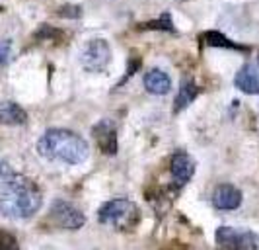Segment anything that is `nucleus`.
<instances>
[{"label":"nucleus","mask_w":259,"mask_h":250,"mask_svg":"<svg viewBox=\"0 0 259 250\" xmlns=\"http://www.w3.org/2000/svg\"><path fill=\"white\" fill-rule=\"evenodd\" d=\"M41 203L43 196L37 184L0 162V211L10 219H29Z\"/></svg>","instance_id":"1"},{"label":"nucleus","mask_w":259,"mask_h":250,"mask_svg":"<svg viewBox=\"0 0 259 250\" xmlns=\"http://www.w3.org/2000/svg\"><path fill=\"white\" fill-rule=\"evenodd\" d=\"M37 153L47 160H57L65 164H82L90 155V147L74 131L47 129L39 137Z\"/></svg>","instance_id":"2"},{"label":"nucleus","mask_w":259,"mask_h":250,"mask_svg":"<svg viewBox=\"0 0 259 250\" xmlns=\"http://www.w3.org/2000/svg\"><path fill=\"white\" fill-rule=\"evenodd\" d=\"M141 219L139 207L129 199L117 198L105 201L98 209V221L107 227H113L117 231H133Z\"/></svg>","instance_id":"3"},{"label":"nucleus","mask_w":259,"mask_h":250,"mask_svg":"<svg viewBox=\"0 0 259 250\" xmlns=\"http://www.w3.org/2000/svg\"><path fill=\"white\" fill-rule=\"evenodd\" d=\"M214 238L219 250H259V237L246 229L221 227Z\"/></svg>","instance_id":"4"},{"label":"nucleus","mask_w":259,"mask_h":250,"mask_svg":"<svg viewBox=\"0 0 259 250\" xmlns=\"http://www.w3.org/2000/svg\"><path fill=\"white\" fill-rule=\"evenodd\" d=\"M111 61V47L105 40H92L80 53V63L88 73H102Z\"/></svg>","instance_id":"5"},{"label":"nucleus","mask_w":259,"mask_h":250,"mask_svg":"<svg viewBox=\"0 0 259 250\" xmlns=\"http://www.w3.org/2000/svg\"><path fill=\"white\" fill-rule=\"evenodd\" d=\"M49 219L57 227L66 229V231H78L80 227H84V223H86L84 213L78 207H74L72 203L63 201V199L53 201L51 209H49Z\"/></svg>","instance_id":"6"},{"label":"nucleus","mask_w":259,"mask_h":250,"mask_svg":"<svg viewBox=\"0 0 259 250\" xmlns=\"http://www.w3.org/2000/svg\"><path fill=\"white\" fill-rule=\"evenodd\" d=\"M92 135L96 139V143L100 147V151L107 155V157H113L117 153V129L115 123L111 119H102L98 121L94 127H92Z\"/></svg>","instance_id":"7"},{"label":"nucleus","mask_w":259,"mask_h":250,"mask_svg":"<svg viewBox=\"0 0 259 250\" xmlns=\"http://www.w3.org/2000/svg\"><path fill=\"white\" fill-rule=\"evenodd\" d=\"M169 172L178 186H185L195 174V160L185 151H176L169 160Z\"/></svg>","instance_id":"8"},{"label":"nucleus","mask_w":259,"mask_h":250,"mask_svg":"<svg viewBox=\"0 0 259 250\" xmlns=\"http://www.w3.org/2000/svg\"><path fill=\"white\" fill-rule=\"evenodd\" d=\"M212 205L221 211H234L242 205V192L232 184H221L212 192Z\"/></svg>","instance_id":"9"},{"label":"nucleus","mask_w":259,"mask_h":250,"mask_svg":"<svg viewBox=\"0 0 259 250\" xmlns=\"http://www.w3.org/2000/svg\"><path fill=\"white\" fill-rule=\"evenodd\" d=\"M234 84H236L238 90H242L244 94H251V96L259 94V66L246 63L238 70Z\"/></svg>","instance_id":"10"},{"label":"nucleus","mask_w":259,"mask_h":250,"mask_svg":"<svg viewBox=\"0 0 259 250\" xmlns=\"http://www.w3.org/2000/svg\"><path fill=\"white\" fill-rule=\"evenodd\" d=\"M144 88L146 92L154 94V96H164L171 90V79L162 68H150L144 75Z\"/></svg>","instance_id":"11"},{"label":"nucleus","mask_w":259,"mask_h":250,"mask_svg":"<svg viewBox=\"0 0 259 250\" xmlns=\"http://www.w3.org/2000/svg\"><path fill=\"white\" fill-rule=\"evenodd\" d=\"M0 123L2 125H26V110L16 102H2L0 104Z\"/></svg>","instance_id":"12"},{"label":"nucleus","mask_w":259,"mask_h":250,"mask_svg":"<svg viewBox=\"0 0 259 250\" xmlns=\"http://www.w3.org/2000/svg\"><path fill=\"white\" fill-rule=\"evenodd\" d=\"M199 96V86L191 79H185L178 90V96L174 100V112H183L189 104H193V100Z\"/></svg>","instance_id":"13"},{"label":"nucleus","mask_w":259,"mask_h":250,"mask_svg":"<svg viewBox=\"0 0 259 250\" xmlns=\"http://www.w3.org/2000/svg\"><path fill=\"white\" fill-rule=\"evenodd\" d=\"M205 41H207L208 47H217V49H232V51H244V53L249 51L247 47L234 43L232 40H228L224 33L217 31V29H210V31H207V33H205Z\"/></svg>","instance_id":"14"},{"label":"nucleus","mask_w":259,"mask_h":250,"mask_svg":"<svg viewBox=\"0 0 259 250\" xmlns=\"http://www.w3.org/2000/svg\"><path fill=\"white\" fill-rule=\"evenodd\" d=\"M139 29H156V31H169L174 33L176 27H174V22H171V16L168 12L158 16L156 20H150V22H144V24H139Z\"/></svg>","instance_id":"15"},{"label":"nucleus","mask_w":259,"mask_h":250,"mask_svg":"<svg viewBox=\"0 0 259 250\" xmlns=\"http://www.w3.org/2000/svg\"><path fill=\"white\" fill-rule=\"evenodd\" d=\"M0 250H20L18 238L4 229H0Z\"/></svg>","instance_id":"16"},{"label":"nucleus","mask_w":259,"mask_h":250,"mask_svg":"<svg viewBox=\"0 0 259 250\" xmlns=\"http://www.w3.org/2000/svg\"><path fill=\"white\" fill-rule=\"evenodd\" d=\"M61 35H63L61 29H55V27H49V26H43L35 33L37 40H53V41H55V38H61Z\"/></svg>","instance_id":"17"},{"label":"nucleus","mask_w":259,"mask_h":250,"mask_svg":"<svg viewBox=\"0 0 259 250\" xmlns=\"http://www.w3.org/2000/svg\"><path fill=\"white\" fill-rule=\"evenodd\" d=\"M10 49H12L10 41H0V65H6L10 61Z\"/></svg>","instance_id":"18"},{"label":"nucleus","mask_w":259,"mask_h":250,"mask_svg":"<svg viewBox=\"0 0 259 250\" xmlns=\"http://www.w3.org/2000/svg\"><path fill=\"white\" fill-rule=\"evenodd\" d=\"M59 16L61 18H80V8L72 6V4H66L59 10Z\"/></svg>","instance_id":"19"},{"label":"nucleus","mask_w":259,"mask_h":250,"mask_svg":"<svg viewBox=\"0 0 259 250\" xmlns=\"http://www.w3.org/2000/svg\"><path fill=\"white\" fill-rule=\"evenodd\" d=\"M257 66H259V59H257Z\"/></svg>","instance_id":"20"}]
</instances>
